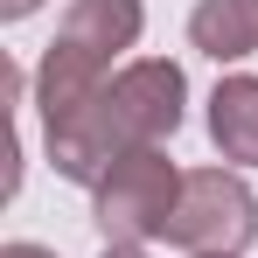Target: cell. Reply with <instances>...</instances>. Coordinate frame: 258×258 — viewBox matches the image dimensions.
<instances>
[{
  "instance_id": "obj_1",
  "label": "cell",
  "mask_w": 258,
  "mask_h": 258,
  "mask_svg": "<svg viewBox=\"0 0 258 258\" xmlns=\"http://www.w3.org/2000/svg\"><path fill=\"white\" fill-rule=\"evenodd\" d=\"M181 98H188V77H181V63H168V56H140L126 70H112V84L98 91L77 119L49 126V161H56V174L98 188V181L112 174V161L174 140Z\"/></svg>"
},
{
  "instance_id": "obj_2",
  "label": "cell",
  "mask_w": 258,
  "mask_h": 258,
  "mask_svg": "<svg viewBox=\"0 0 258 258\" xmlns=\"http://www.w3.org/2000/svg\"><path fill=\"white\" fill-rule=\"evenodd\" d=\"M147 28V7L140 0H70L63 7V28L42 56V77H35V112H42V133L77 119L98 91L112 84V63L140 42Z\"/></svg>"
},
{
  "instance_id": "obj_3",
  "label": "cell",
  "mask_w": 258,
  "mask_h": 258,
  "mask_svg": "<svg viewBox=\"0 0 258 258\" xmlns=\"http://www.w3.org/2000/svg\"><path fill=\"white\" fill-rule=\"evenodd\" d=\"M258 237V196L244 188V174L230 168H196L181 174V196L168 216V244L196 258H244Z\"/></svg>"
},
{
  "instance_id": "obj_4",
  "label": "cell",
  "mask_w": 258,
  "mask_h": 258,
  "mask_svg": "<svg viewBox=\"0 0 258 258\" xmlns=\"http://www.w3.org/2000/svg\"><path fill=\"white\" fill-rule=\"evenodd\" d=\"M174 196H181V168H174L161 147L112 161V174L91 188V210H98L105 244H147V237H168Z\"/></svg>"
},
{
  "instance_id": "obj_5",
  "label": "cell",
  "mask_w": 258,
  "mask_h": 258,
  "mask_svg": "<svg viewBox=\"0 0 258 258\" xmlns=\"http://www.w3.org/2000/svg\"><path fill=\"white\" fill-rule=\"evenodd\" d=\"M188 42L203 56H216V63H244L258 49V0H196Z\"/></svg>"
},
{
  "instance_id": "obj_6",
  "label": "cell",
  "mask_w": 258,
  "mask_h": 258,
  "mask_svg": "<svg viewBox=\"0 0 258 258\" xmlns=\"http://www.w3.org/2000/svg\"><path fill=\"white\" fill-rule=\"evenodd\" d=\"M210 140L223 147V161L258 168V77H223L210 98Z\"/></svg>"
},
{
  "instance_id": "obj_7",
  "label": "cell",
  "mask_w": 258,
  "mask_h": 258,
  "mask_svg": "<svg viewBox=\"0 0 258 258\" xmlns=\"http://www.w3.org/2000/svg\"><path fill=\"white\" fill-rule=\"evenodd\" d=\"M0 258H56L49 244H0Z\"/></svg>"
},
{
  "instance_id": "obj_8",
  "label": "cell",
  "mask_w": 258,
  "mask_h": 258,
  "mask_svg": "<svg viewBox=\"0 0 258 258\" xmlns=\"http://www.w3.org/2000/svg\"><path fill=\"white\" fill-rule=\"evenodd\" d=\"M35 7H42V0H0V14H7V21H21V14H35Z\"/></svg>"
},
{
  "instance_id": "obj_9",
  "label": "cell",
  "mask_w": 258,
  "mask_h": 258,
  "mask_svg": "<svg viewBox=\"0 0 258 258\" xmlns=\"http://www.w3.org/2000/svg\"><path fill=\"white\" fill-rule=\"evenodd\" d=\"M105 258H147L140 244H105Z\"/></svg>"
}]
</instances>
